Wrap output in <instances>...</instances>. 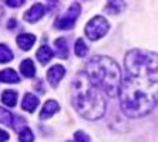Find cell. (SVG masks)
Returning <instances> with one entry per match:
<instances>
[{"instance_id":"obj_1","label":"cell","mask_w":158,"mask_h":142,"mask_svg":"<svg viewBox=\"0 0 158 142\" xmlns=\"http://www.w3.org/2000/svg\"><path fill=\"white\" fill-rule=\"evenodd\" d=\"M125 75L120 90V104L127 117L141 118L158 104V54L130 50L125 54Z\"/></svg>"},{"instance_id":"obj_2","label":"cell","mask_w":158,"mask_h":142,"mask_svg":"<svg viewBox=\"0 0 158 142\" xmlns=\"http://www.w3.org/2000/svg\"><path fill=\"white\" fill-rule=\"evenodd\" d=\"M71 99L76 111L85 120L96 121L106 114V99L101 95V90L90 80L85 71L74 77L71 83Z\"/></svg>"},{"instance_id":"obj_3","label":"cell","mask_w":158,"mask_h":142,"mask_svg":"<svg viewBox=\"0 0 158 142\" xmlns=\"http://www.w3.org/2000/svg\"><path fill=\"white\" fill-rule=\"evenodd\" d=\"M85 73L97 87L108 97H117L121 90L123 77L118 64L110 57L96 55L85 64Z\"/></svg>"},{"instance_id":"obj_4","label":"cell","mask_w":158,"mask_h":142,"mask_svg":"<svg viewBox=\"0 0 158 142\" xmlns=\"http://www.w3.org/2000/svg\"><path fill=\"white\" fill-rule=\"evenodd\" d=\"M108 30H110L108 22H107L103 16H96V17H93L91 20L87 23L84 31L90 40L96 41V40H98V39L106 36Z\"/></svg>"},{"instance_id":"obj_5","label":"cell","mask_w":158,"mask_h":142,"mask_svg":"<svg viewBox=\"0 0 158 142\" xmlns=\"http://www.w3.org/2000/svg\"><path fill=\"white\" fill-rule=\"evenodd\" d=\"M80 11H81V6L78 3H73L69 7L67 13L61 17H59L56 20V27L59 30H70L74 27L76 22H77L78 16H80Z\"/></svg>"},{"instance_id":"obj_6","label":"cell","mask_w":158,"mask_h":142,"mask_svg":"<svg viewBox=\"0 0 158 142\" xmlns=\"http://www.w3.org/2000/svg\"><path fill=\"white\" fill-rule=\"evenodd\" d=\"M44 13H46V9H44L43 4L36 3V4H33L26 13H24V20L29 22V23H36L43 17Z\"/></svg>"},{"instance_id":"obj_7","label":"cell","mask_w":158,"mask_h":142,"mask_svg":"<svg viewBox=\"0 0 158 142\" xmlns=\"http://www.w3.org/2000/svg\"><path fill=\"white\" fill-rule=\"evenodd\" d=\"M64 74H66V68L63 66H60V64H56V66H53L47 71V80L53 87H57V84L64 77Z\"/></svg>"},{"instance_id":"obj_8","label":"cell","mask_w":158,"mask_h":142,"mask_svg":"<svg viewBox=\"0 0 158 142\" xmlns=\"http://www.w3.org/2000/svg\"><path fill=\"white\" fill-rule=\"evenodd\" d=\"M34 43H36V36H34V34L24 33L17 37V46L24 51H29L30 48L33 47Z\"/></svg>"},{"instance_id":"obj_9","label":"cell","mask_w":158,"mask_h":142,"mask_svg":"<svg viewBox=\"0 0 158 142\" xmlns=\"http://www.w3.org/2000/svg\"><path fill=\"white\" fill-rule=\"evenodd\" d=\"M59 109H60V107L57 102L53 101V99H48L43 105V109H41V112H40V118L41 120H47V118L52 117L53 114L57 112Z\"/></svg>"},{"instance_id":"obj_10","label":"cell","mask_w":158,"mask_h":142,"mask_svg":"<svg viewBox=\"0 0 158 142\" xmlns=\"http://www.w3.org/2000/svg\"><path fill=\"white\" fill-rule=\"evenodd\" d=\"M54 46H56V55L59 59H67L69 57V46H67V40L64 37H60L57 40L54 41Z\"/></svg>"},{"instance_id":"obj_11","label":"cell","mask_w":158,"mask_h":142,"mask_svg":"<svg viewBox=\"0 0 158 142\" xmlns=\"http://www.w3.org/2000/svg\"><path fill=\"white\" fill-rule=\"evenodd\" d=\"M39 105V98L33 94H26L22 102V108L27 112H34V109Z\"/></svg>"},{"instance_id":"obj_12","label":"cell","mask_w":158,"mask_h":142,"mask_svg":"<svg viewBox=\"0 0 158 142\" xmlns=\"http://www.w3.org/2000/svg\"><path fill=\"white\" fill-rule=\"evenodd\" d=\"M54 55V53H53V50L48 46H41L39 50H37V54H36V57H37V60L41 63V64H47L50 60H52V57Z\"/></svg>"},{"instance_id":"obj_13","label":"cell","mask_w":158,"mask_h":142,"mask_svg":"<svg viewBox=\"0 0 158 142\" xmlns=\"http://www.w3.org/2000/svg\"><path fill=\"white\" fill-rule=\"evenodd\" d=\"M19 74L16 73L15 70L11 68H6L3 71H0V81L6 84H16L19 83Z\"/></svg>"},{"instance_id":"obj_14","label":"cell","mask_w":158,"mask_h":142,"mask_svg":"<svg viewBox=\"0 0 158 142\" xmlns=\"http://www.w3.org/2000/svg\"><path fill=\"white\" fill-rule=\"evenodd\" d=\"M20 71H22V74L24 77H27V78L34 77V74H36V67H34V63L31 61L30 59L23 60V61L20 63Z\"/></svg>"},{"instance_id":"obj_15","label":"cell","mask_w":158,"mask_h":142,"mask_svg":"<svg viewBox=\"0 0 158 142\" xmlns=\"http://www.w3.org/2000/svg\"><path fill=\"white\" fill-rule=\"evenodd\" d=\"M15 120H17V117H16V115H13L10 111H7V109H4V108H2V107H0V122H2V124L7 125V127H13L16 129Z\"/></svg>"},{"instance_id":"obj_16","label":"cell","mask_w":158,"mask_h":142,"mask_svg":"<svg viewBox=\"0 0 158 142\" xmlns=\"http://www.w3.org/2000/svg\"><path fill=\"white\" fill-rule=\"evenodd\" d=\"M125 9V3L124 0H108L106 10L111 14H120L123 10Z\"/></svg>"},{"instance_id":"obj_17","label":"cell","mask_w":158,"mask_h":142,"mask_svg":"<svg viewBox=\"0 0 158 142\" xmlns=\"http://www.w3.org/2000/svg\"><path fill=\"white\" fill-rule=\"evenodd\" d=\"M2 101L7 107H15L16 102H17V92L11 91V90H6L2 94Z\"/></svg>"},{"instance_id":"obj_18","label":"cell","mask_w":158,"mask_h":142,"mask_svg":"<svg viewBox=\"0 0 158 142\" xmlns=\"http://www.w3.org/2000/svg\"><path fill=\"white\" fill-rule=\"evenodd\" d=\"M13 60V53L6 44H0V63L6 64V63Z\"/></svg>"},{"instance_id":"obj_19","label":"cell","mask_w":158,"mask_h":142,"mask_svg":"<svg viewBox=\"0 0 158 142\" xmlns=\"http://www.w3.org/2000/svg\"><path fill=\"white\" fill-rule=\"evenodd\" d=\"M74 51H76V55H77V57H85V55H87L88 48H87V46H85V43H84L83 39H78V40L76 41Z\"/></svg>"},{"instance_id":"obj_20","label":"cell","mask_w":158,"mask_h":142,"mask_svg":"<svg viewBox=\"0 0 158 142\" xmlns=\"http://www.w3.org/2000/svg\"><path fill=\"white\" fill-rule=\"evenodd\" d=\"M19 141L20 142H33L34 135H33V132H31V129L27 127L22 128V131L19 134Z\"/></svg>"},{"instance_id":"obj_21","label":"cell","mask_w":158,"mask_h":142,"mask_svg":"<svg viewBox=\"0 0 158 142\" xmlns=\"http://www.w3.org/2000/svg\"><path fill=\"white\" fill-rule=\"evenodd\" d=\"M70 142H91L90 138H88V135L83 131H77L74 134V141H70Z\"/></svg>"},{"instance_id":"obj_22","label":"cell","mask_w":158,"mask_h":142,"mask_svg":"<svg viewBox=\"0 0 158 142\" xmlns=\"http://www.w3.org/2000/svg\"><path fill=\"white\" fill-rule=\"evenodd\" d=\"M6 4L9 7H19V6L24 4V0H6Z\"/></svg>"},{"instance_id":"obj_23","label":"cell","mask_w":158,"mask_h":142,"mask_svg":"<svg viewBox=\"0 0 158 142\" xmlns=\"http://www.w3.org/2000/svg\"><path fill=\"white\" fill-rule=\"evenodd\" d=\"M9 139V134L3 129H0V142H6Z\"/></svg>"},{"instance_id":"obj_24","label":"cell","mask_w":158,"mask_h":142,"mask_svg":"<svg viewBox=\"0 0 158 142\" xmlns=\"http://www.w3.org/2000/svg\"><path fill=\"white\" fill-rule=\"evenodd\" d=\"M7 27H9V29H15V27H16V20H9V23H7Z\"/></svg>"}]
</instances>
